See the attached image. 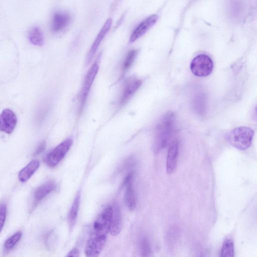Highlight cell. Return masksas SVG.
<instances>
[{"label":"cell","instance_id":"cell-15","mask_svg":"<svg viewBox=\"0 0 257 257\" xmlns=\"http://www.w3.org/2000/svg\"><path fill=\"white\" fill-rule=\"evenodd\" d=\"M121 215L120 209L117 204L112 205V214L109 232L113 236L118 235L121 230Z\"/></svg>","mask_w":257,"mask_h":257},{"label":"cell","instance_id":"cell-17","mask_svg":"<svg viewBox=\"0 0 257 257\" xmlns=\"http://www.w3.org/2000/svg\"><path fill=\"white\" fill-rule=\"evenodd\" d=\"M40 163L37 160H34L24 167L19 173V180L25 182L28 180L39 168Z\"/></svg>","mask_w":257,"mask_h":257},{"label":"cell","instance_id":"cell-25","mask_svg":"<svg viewBox=\"0 0 257 257\" xmlns=\"http://www.w3.org/2000/svg\"><path fill=\"white\" fill-rule=\"evenodd\" d=\"M79 251L76 248H73L65 257H79Z\"/></svg>","mask_w":257,"mask_h":257},{"label":"cell","instance_id":"cell-16","mask_svg":"<svg viewBox=\"0 0 257 257\" xmlns=\"http://www.w3.org/2000/svg\"><path fill=\"white\" fill-rule=\"evenodd\" d=\"M206 105V97L204 92L197 91L192 100V107L195 112L199 115H204Z\"/></svg>","mask_w":257,"mask_h":257},{"label":"cell","instance_id":"cell-24","mask_svg":"<svg viewBox=\"0 0 257 257\" xmlns=\"http://www.w3.org/2000/svg\"><path fill=\"white\" fill-rule=\"evenodd\" d=\"M7 207L5 203L0 204V233L4 227L7 216Z\"/></svg>","mask_w":257,"mask_h":257},{"label":"cell","instance_id":"cell-10","mask_svg":"<svg viewBox=\"0 0 257 257\" xmlns=\"http://www.w3.org/2000/svg\"><path fill=\"white\" fill-rule=\"evenodd\" d=\"M112 22V19L108 18L98 33L87 54L86 59L87 64H89L93 59L102 40L109 30Z\"/></svg>","mask_w":257,"mask_h":257},{"label":"cell","instance_id":"cell-23","mask_svg":"<svg viewBox=\"0 0 257 257\" xmlns=\"http://www.w3.org/2000/svg\"><path fill=\"white\" fill-rule=\"evenodd\" d=\"M22 236V232L18 231L9 237L4 243L5 249L7 251L12 249L21 239Z\"/></svg>","mask_w":257,"mask_h":257},{"label":"cell","instance_id":"cell-18","mask_svg":"<svg viewBox=\"0 0 257 257\" xmlns=\"http://www.w3.org/2000/svg\"><path fill=\"white\" fill-rule=\"evenodd\" d=\"M80 200V195L79 193L75 197L68 215V222L70 228H73L76 220L79 210Z\"/></svg>","mask_w":257,"mask_h":257},{"label":"cell","instance_id":"cell-6","mask_svg":"<svg viewBox=\"0 0 257 257\" xmlns=\"http://www.w3.org/2000/svg\"><path fill=\"white\" fill-rule=\"evenodd\" d=\"M72 144V140L67 139L50 152L46 157V163L50 167L57 166L64 158Z\"/></svg>","mask_w":257,"mask_h":257},{"label":"cell","instance_id":"cell-2","mask_svg":"<svg viewBox=\"0 0 257 257\" xmlns=\"http://www.w3.org/2000/svg\"><path fill=\"white\" fill-rule=\"evenodd\" d=\"M175 118V113L168 111L159 121L153 143V150L155 153H160L167 145L173 132Z\"/></svg>","mask_w":257,"mask_h":257},{"label":"cell","instance_id":"cell-11","mask_svg":"<svg viewBox=\"0 0 257 257\" xmlns=\"http://www.w3.org/2000/svg\"><path fill=\"white\" fill-rule=\"evenodd\" d=\"M124 185V202L130 210H133L137 206V197L133 185V174L131 173L126 178Z\"/></svg>","mask_w":257,"mask_h":257},{"label":"cell","instance_id":"cell-21","mask_svg":"<svg viewBox=\"0 0 257 257\" xmlns=\"http://www.w3.org/2000/svg\"><path fill=\"white\" fill-rule=\"evenodd\" d=\"M234 246L231 239L224 241L220 250L219 257H234Z\"/></svg>","mask_w":257,"mask_h":257},{"label":"cell","instance_id":"cell-1","mask_svg":"<svg viewBox=\"0 0 257 257\" xmlns=\"http://www.w3.org/2000/svg\"><path fill=\"white\" fill-rule=\"evenodd\" d=\"M112 214V206H107L94 222L85 247L86 257L99 256L106 242Z\"/></svg>","mask_w":257,"mask_h":257},{"label":"cell","instance_id":"cell-26","mask_svg":"<svg viewBox=\"0 0 257 257\" xmlns=\"http://www.w3.org/2000/svg\"><path fill=\"white\" fill-rule=\"evenodd\" d=\"M45 147V142H42L41 143L38 147L37 148V150H36L34 155H38L39 154H40L44 149Z\"/></svg>","mask_w":257,"mask_h":257},{"label":"cell","instance_id":"cell-19","mask_svg":"<svg viewBox=\"0 0 257 257\" xmlns=\"http://www.w3.org/2000/svg\"><path fill=\"white\" fill-rule=\"evenodd\" d=\"M28 37L30 42L35 45L41 46L44 44V35L41 29L35 26L29 32Z\"/></svg>","mask_w":257,"mask_h":257},{"label":"cell","instance_id":"cell-8","mask_svg":"<svg viewBox=\"0 0 257 257\" xmlns=\"http://www.w3.org/2000/svg\"><path fill=\"white\" fill-rule=\"evenodd\" d=\"M17 122L15 113L10 109L6 108L0 114V130L8 134H11Z\"/></svg>","mask_w":257,"mask_h":257},{"label":"cell","instance_id":"cell-4","mask_svg":"<svg viewBox=\"0 0 257 257\" xmlns=\"http://www.w3.org/2000/svg\"><path fill=\"white\" fill-rule=\"evenodd\" d=\"M213 64L211 59L206 54L196 56L191 61L190 69L192 73L199 77H206L212 72Z\"/></svg>","mask_w":257,"mask_h":257},{"label":"cell","instance_id":"cell-7","mask_svg":"<svg viewBox=\"0 0 257 257\" xmlns=\"http://www.w3.org/2000/svg\"><path fill=\"white\" fill-rule=\"evenodd\" d=\"M142 81L136 77H130L126 81L120 98L121 106L125 105L141 87Z\"/></svg>","mask_w":257,"mask_h":257},{"label":"cell","instance_id":"cell-22","mask_svg":"<svg viewBox=\"0 0 257 257\" xmlns=\"http://www.w3.org/2000/svg\"><path fill=\"white\" fill-rule=\"evenodd\" d=\"M140 252L142 257H149L152 253V248L148 238L144 236L140 240Z\"/></svg>","mask_w":257,"mask_h":257},{"label":"cell","instance_id":"cell-14","mask_svg":"<svg viewBox=\"0 0 257 257\" xmlns=\"http://www.w3.org/2000/svg\"><path fill=\"white\" fill-rule=\"evenodd\" d=\"M55 188V184L51 181L46 182L38 187L34 193L33 206H35L43 200Z\"/></svg>","mask_w":257,"mask_h":257},{"label":"cell","instance_id":"cell-5","mask_svg":"<svg viewBox=\"0 0 257 257\" xmlns=\"http://www.w3.org/2000/svg\"><path fill=\"white\" fill-rule=\"evenodd\" d=\"M99 69V65L94 62L87 72L82 87L79 93V111L83 110L89 94L91 87Z\"/></svg>","mask_w":257,"mask_h":257},{"label":"cell","instance_id":"cell-9","mask_svg":"<svg viewBox=\"0 0 257 257\" xmlns=\"http://www.w3.org/2000/svg\"><path fill=\"white\" fill-rule=\"evenodd\" d=\"M158 16L152 15L141 22L132 32L130 42L133 43L143 36L157 22Z\"/></svg>","mask_w":257,"mask_h":257},{"label":"cell","instance_id":"cell-3","mask_svg":"<svg viewBox=\"0 0 257 257\" xmlns=\"http://www.w3.org/2000/svg\"><path fill=\"white\" fill-rule=\"evenodd\" d=\"M254 135L253 131L247 126H239L232 130L227 136L229 143L233 147L245 150L251 144Z\"/></svg>","mask_w":257,"mask_h":257},{"label":"cell","instance_id":"cell-13","mask_svg":"<svg viewBox=\"0 0 257 257\" xmlns=\"http://www.w3.org/2000/svg\"><path fill=\"white\" fill-rule=\"evenodd\" d=\"M70 15L64 12H57L53 16L51 29L54 32L58 33L65 29L69 24Z\"/></svg>","mask_w":257,"mask_h":257},{"label":"cell","instance_id":"cell-20","mask_svg":"<svg viewBox=\"0 0 257 257\" xmlns=\"http://www.w3.org/2000/svg\"><path fill=\"white\" fill-rule=\"evenodd\" d=\"M138 54V49H133L130 50L127 54L122 65V75L128 70L134 64L136 58Z\"/></svg>","mask_w":257,"mask_h":257},{"label":"cell","instance_id":"cell-12","mask_svg":"<svg viewBox=\"0 0 257 257\" xmlns=\"http://www.w3.org/2000/svg\"><path fill=\"white\" fill-rule=\"evenodd\" d=\"M178 140L173 141L169 147L166 161V170L168 174L173 173L176 170L179 154Z\"/></svg>","mask_w":257,"mask_h":257}]
</instances>
